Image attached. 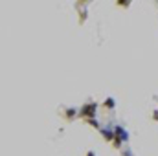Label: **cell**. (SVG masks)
I'll use <instances>...</instances> for the list:
<instances>
[{"instance_id":"cell-1","label":"cell","mask_w":158,"mask_h":156,"mask_svg":"<svg viewBox=\"0 0 158 156\" xmlns=\"http://www.w3.org/2000/svg\"><path fill=\"white\" fill-rule=\"evenodd\" d=\"M96 110H98V103H94V101H88V103H85V105L79 109V117H83V119L96 117Z\"/></svg>"},{"instance_id":"cell-2","label":"cell","mask_w":158,"mask_h":156,"mask_svg":"<svg viewBox=\"0 0 158 156\" xmlns=\"http://www.w3.org/2000/svg\"><path fill=\"white\" fill-rule=\"evenodd\" d=\"M114 132H116V136H114V142H112V143H114L116 149H119L121 143L129 140V134H127V130H125L121 125H116V127H114Z\"/></svg>"},{"instance_id":"cell-3","label":"cell","mask_w":158,"mask_h":156,"mask_svg":"<svg viewBox=\"0 0 158 156\" xmlns=\"http://www.w3.org/2000/svg\"><path fill=\"white\" fill-rule=\"evenodd\" d=\"M99 132L103 134V138H105L107 142H114V136H116V132L110 129V125H107V127H101V129H99Z\"/></svg>"},{"instance_id":"cell-4","label":"cell","mask_w":158,"mask_h":156,"mask_svg":"<svg viewBox=\"0 0 158 156\" xmlns=\"http://www.w3.org/2000/svg\"><path fill=\"white\" fill-rule=\"evenodd\" d=\"M76 116H79V110H76V109H68V110H66V114H64L66 119H74Z\"/></svg>"},{"instance_id":"cell-5","label":"cell","mask_w":158,"mask_h":156,"mask_svg":"<svg viewBox=\"0 0 158 156\" xmlns=\"http://www.w3.org/2000/svg\"><path fill=\"white\" fill-rule=\"evenodd\" d=\"M85 121H86V123H88L90 127H94V129H98V130L101 129V125H99V121H98V119H94V117H88V119H85Z\"/></svg>"},{"instance_id":"cell-6","label":"cell","mask_w":158,"mask_h":156,"mask_svg":"<svg viewBox=\"0 0 158 156\" xmlns=\"http://www.w3.org/2000/svg\"><path fill=\"white\" fill-rule=\"evenodd\" d=\"M103 107H105V109H114V107H116V101H114L112 97H107L105 103H103Z\"/></svg>"},{"instance_id":"cell-7","label":"cell","mask_w":158,"mask_h":156,"mask_svg":"<svg viewBox=\"0 0 158 156\" xmlns=\"http://www.w3.org/2000/svg\"><path fill=\"white\" fill-rule=\"evenodd\" d=\"M131 2H132V0H116V4H118L119 7H129Z\"/></svg>"},{"instance_id":"cell-8","label":"cell","mask_w":158,"mask_h":156,"mask_svg":"<svg viewBox=\"0 0 158 156\" xmlns=\"http://www.w3.org/2000/svg\"><path fill=\"white\" fill-rule=\"evenodd\" d=\"M85 20H86V11H85V9H83V11H79V22H81V24H83V22H85Z\"/></svg>"},{"instance_id":"cell-9","label":"cell","mask_w":158,"mask_h":156,"mask_svg":"<svg viewBox=\"0 0 158 156\" xmlns=\"http://www.w3.org/2000/svg\"><path fill=\"white\" fill-rule=\"evenodd\" d=\"M153 119H156V121H158V110H155V112H153Z\"/></svg>"},{"instance_id":"cell-10","label":"cell","mask_w":158,"mask_h":156,"mask_svg":"<svg viewBox=\"0 0 158 156\" xmlns=\"http://www.w3.org/2000/svg\"><path fill=\"white\" fill-rule=\"evenodd\" d=\"M85 2H90V0H77V4H85Z\"/></svg>"},{"instance_id":"cell-11","label":"cell","mask_w":158,"mask_h":156,"mask_svg":"<svg viewBox=\"0 0 158 156\" xmlns=\"http://www.w3.org/2000/svg\"><path fill=\"white\" fill-rule=\"evenodd\" d=\"M86 156H94V153H92V151H88V154Z\"/></svg>"}]
</instances>
